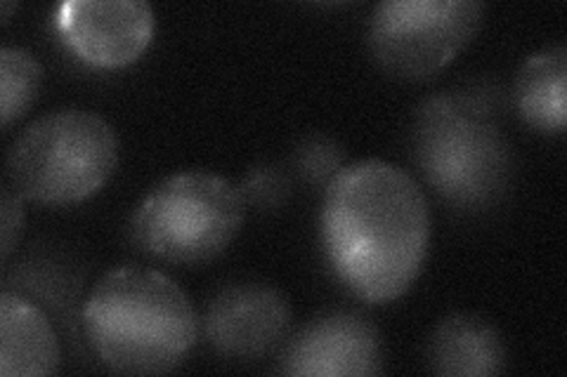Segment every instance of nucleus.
Segmentation results:
<instances>
[{
	"label": "nucleus",
	"mask_w": 567,
	"mask_h": 377,
	"mask_svg": "<svg viewBox=\"0 0 567 377\" xmlns=\"http://www.w3.org/2000/svg\"><path fill=\"white\" fill-rule=\"evenodd\" d=\"M319 239L333 276L362 302L388 304L416 283L431 250V206L388 160L343 166L324 187Z\"/></svg>",
	"instance_id": "nucleus-1"
},
{
	"label": "nucleus",
	"mask_w": 567,
	"mask_h": 377,
	"mask_svg": "<svg viewBox=\"0 0 567 377\" xmlns=\"http://www.w3.org/2000/svg\"><path fill=\"white\" fill-rule=\"evenodd\" d=\"M83 333L100 362L121 375H164L181 366L199 337L187 293L152 266H116L83 304Z\"/></svg>",
	"instance_id": "nucleus-2"
},
{
	"label": "nucleus",
	"mask_w": 567,
	"mask_h": 377,
	"mask_svg": "<svg viewBox=\"0 0 567 377\" xmlns=\"http://www.w3.org/2000/svg\"><path fill=\"white\" fill-rule=\"evenodd\" d=\"M489 95L481 87L442 90L423 100L414 116V164L461 210L492 208L511 187L513 149Z\"/></svg>",
	"instance_id": "nucleus-3"
},
{
	"label": "nucleus",
	"mask_w": 567,
	"mask_h": 377,
	"mask_svg": "<svg viewBox=\"0 0 567 377\" xmlns=\"http://www.w3.org/2000/svg\"><path fill=\"white\" fill-rule=\"evenodd\" d=\"M118 133L91 109H55L31 121L8 151V182L27 201L71 206L100 193L118 168Z\"/></svg>",
	"instance_id": "nucleus-4"
},
{
	"label": "nucleus",
	"mask_w": 567,
	"mask_h": 377,
	"mask_svg": "<svg viewBox=\"0 0 567 377\" xmlns=\"http://www.w3.org/2000/svg\"><path fill=\"white\" fill-rule=\"evenodd\" d=\"M239 189L218 172L183 170L145 193L133 214L142 253L173 264H202L229 248L244 224Z\"/></svg>",
	"instance_id": "nucleus-5"
},
{
	"label": "nucleus",
	"mask_w": 567,
	"mask_h": 377,
	"mask_svg": "<svg viewBox=\"0 0 567 377\" xmlns=\"http://www.w3.org/2000/svg\"><path fill=\"white\" fill-rule=\"evenodd\" d=\"M481 0H385L371 12L374 62L402 81H425L450 66L481 31Z\"/></svg>",
	"instance_id": "nucleus-6"
},
{
	"label": "nucleus",
	"mask_w": 567,
	"mask_h": 377,
	"mask_svg": "<svg viewBox=\"0 0 567 377\" xmlns=\"http://www.w3.org/2000/svg\"><path fill=\"white\" fill-rule=\"evenodd\" d=\"M293 310L272 283H227L206 304L199 328L208 347L227 362H258L289 339Z\"/></svg>",
	"instance_id": "nucleus-7"
},
{
	"label": "nucleus",
	"mask_w": 567,
	"mask_h": 377,
	"mask_svg": "<svg viewBox=\"0 0 567 377\" xmlns=\"http://www.w3.org/2000/svg\"><path fill=\"white\" fill-rule=\"evenodd\" d=\"M52 24L83 64L121 69L152 45L156 14L145 0H64L52 12Z\"/></svg>",
	"instance_id": "nucleus-8"
},
{
	"label": "nucleus",
	"mask_w": 567,
	"mask_h": 377,
	"mask_svg": "<svg viewBox=\"0 0 567 377\" xmlns=\"http://www.w3.org/2000/svg\"><path fill=\"white\" fill-rule=\"evenodd\" d=\"M277 370L296 377L379 375L385 370V345L367 316L333 310L315 316L284 343Z\"/></svg>",
	"instance_id": "nucleus-9"
},
{
	"label": "nucleus",
	"mask_w": 567,
	"mask_h": 377,
	"mask_svg": "<svg viewBox=\"0 0 567 377\" xmlns=\"http://www.w3.org/2000/svg\"><path fill=\"white\" fill-rule=\"evenodd\" d=\"M425 366L442 377H492L506 373L508 354L489 318L456 312L433 328L425 343Z\"/></svg>",
	"instance_id": "nucleus-10"
},
{
	"label": "nucleus",
	"mask_w": 567,
	"mask_h": 377,
	"mask_svg": "<svg viewBox=\"0 0 567 377\" xmlns=\"http://www.w3.org/2000/svg\"><path fill=\"white\" fill-rule=\"evenodd\" d=\"M62 349L39 304L3 293L0 297V375L45 377L60 370Z\"/></svg>",
	"instance_id": "nucleus-11"
},
{
	"label": "nucleus",
	"mask_w": 567,
	"mask_h": 377,
	"mask_svg": "<svg viewBox=\"0 0 567 377\" xmlns=\"http://www.w3.org/2000/svg\"><path fill=\"white\" fill-rule=\"evenodd\" d=\"M518 116L544 135H560L567 125V45H548L529 55L513 85Z\"/></svg>",
	"instance_id": "nucleus-12"
},
{
	"label": "nucleus",
	"mask_w": 567,
	"mask_h": 377,
	"mask_svg": "<svg viewBox=\"0 0 567 377\" xmlns=\"http://www.w3.org/2000/svg\"><path fill=\"white\" fill-rule=\"evenodd\" d=\"M43 85V64L29 50L6 45L0 50V121L10 128L35 102Z\"/></svg>",
	"instance_id": "nucleus-13"
},
{
	"label": "nucleus",
	"mask_w": 567,
	"mask_h": 377,
	"mask_svg": "<svg viewBox=\"0 0 567 377\" xmlns=\"http://www.w3.org/2000/svg\"><path fill=\"white\" fill-rule=\"evenodd\" d=\"M293 166L308 185L327 187L346 166V151L333 137L324 133H312L298 142L293 151Z\"/></svg>",
	"instance_id": "nucleus-14"
},
{
	"label": "nucleus",
	"mask_w": 567,
	"mask_h": 377,
	"mask_svg": "<svg viewBox=\"0 0 567 377\" xmlns=\"http://www.w3.org/2000/svg\"><path fill=\"white\" fill-rule=\"evenodd\" d=\"M237 189L241 193L244 206H251L260 212H270L287 206L291 196V179L281 168L272 164H260L244 172Z\"/></svg>",
	"instance_id": "nucleus-15"
},
{
	"label": "nucleus",
	"mask_w": 567,
	"mask_h": 377,
	"mask_svg": "<svg viewBox=\"0 0 567 377\" xmlns=\"http://www.w3.org/2000/svg\"><path fill=\"white\" fill-rule=\"evenodd\" d=\"M24 229V199L17 193L10 185L3 187V193H0V253H3V260L12 255V250L22 237Z\"/></svg>",
	"instance_id": "nucleus-16"
},
{
	"label": "nucleus",
	"mask_w": 567,
	"mask_h": 377,
	"mask_svg": "<svg viewBox=\"0 0 567 377\" xmlns=\"http://www.w3.org/2000/svg\"><path fill=\"white\" fill-rule=\"evenodd\" d=\"M14 8H17L14 3H3V6H0V20H3V24L10 22V12H12Z\"/></svg>",
	"instance_id": "nucleus-17"
}]
</instances>
